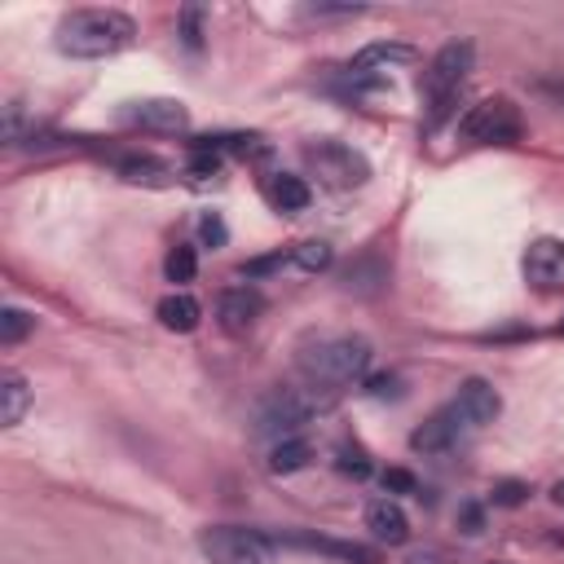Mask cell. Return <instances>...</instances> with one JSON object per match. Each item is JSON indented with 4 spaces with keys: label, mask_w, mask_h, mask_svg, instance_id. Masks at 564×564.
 I'll return each instance as SVG.
<instances>
[{
    "label": "cell",
    "mask_w": 564,
    "mask_h": 564,
    "mask_svg": "<svg viewBox=\"0 0 564 564\" xmlns=\"http://www.w3.org/2000/svg\"><path fill=\"white\" fill-rule=\"evenodd\" d=\"M366 529H370L379 542H405V538H410V520H405L401 502H392V498L366 502Z\"/></svg>",
    "instance_id": "13"
},
{
    "label": "cell",
    "mask_w": 564,
    "mask_h": 564,
    "mask_svg": "<svg viewBox=\"0 0 564 564\" xmlns=\"http://www.w3.org/2000/svg\"><path fill=\"white\" fill-rule=\"evenodd\" d=\"M467 432V423H463V414L454 410V405H445V410H436L423 427H414V436H410V445L419 449V454H445L449 445H458V436Z\"/></svg>",
    "instance_id": "12"
},
{
    "label": "cell",
    "mask_w": 564,
    "mask_h": 564,
    "mask_svg": "<svg viewBox=\"0 0 564 564\" xmlns=\"http://www.w3.org/2000/svg\"><path fill=\"white\" fill-rule=\"evenodd\" d=\"M370 366V339L361 335H330L313 348H304L300 357V375L308 379V388H326L339 392L348 383H357Z\"/></svg>",
    "instance_id": "2"
},
{
    "label": "cell",
    "mask_w": 564,
    "mask_h": 564,
    "mask_svg": "<svg viewBox=\"0 0 564 564\" xmlns=\"http://www.w3.org/2000/svg\"><path fill=\"white\" fill-rule=\"evenodd\" d=\"M308 167L317 172L322 185L330 189H348V185H361L370 176L366 159L352 150V145H339V141H317L308 145Z\"/></svg>",
    "instance_id": "7"
},
{
    "label": "cell",
    "mask_w": 564,
    "mask_h": 564,
    "mask_svg": "<svg viewBox=\"0 0 564 564\" xmlns=\"http://www.w3.org/2000/svg\"><path fill=\"white\" fill-rule=\"evenodd\" d=\"M264 194H269V203H273L278 212H304V207L313 203V189H308V181H304V176H291V172H278V176H269Z\"/></svg>",
    "instance_id": "14"
},
{
    "label": "cell",
    "mask_w": 564,
    "mask_h": 564,
    "mask_svg": "<svg viewBox=\"0 0 564 564\" xmlns=\"http://www.w3.org/2000/svg\"><path fill=\"white\" fill-rule=\"evenodd\" d=\"M286 260H291L295 269H304V273H317V269H326V264H330V247H326V242H317V238H308V242H295Z\"/></svg>",
    "instance_id": "20"
},
{
    "label": "cell",
    "mask_w": 564,
    "mask_h": 564,
    "mask_svg": "<svg viewBox=\"0 0 564 564\" xmlns=\"http://www.w3.org/2000/svg\"><path fill=\"white\" fill-rule=\"evenodd\" d=\"M454 410L463 414L467 427H485V423L498 419L502 397H498V388H494L489 379H467V383L458 388V397H454Z\"/></svg>",
    "instance_id": "11"
},
{
    "label": "cell",
    "mask_w": 564,
    "mask_h": 564,
    "mask_svg": "<svg viewBox=\"0 0 564 564\" xmlns=\"http://www.w3.org/2000/svg\"><path fill=\"white\" fill-rule=\"evenodd\" d=\"M308 414H313V405H308L304 392H295V388H273V392L256 405V432H260V436H273V441H286V436H295V432L308 423Z\"/></svg>",
    "instance_id": "6"
},
{
    "label": "cell",
    "mask_w": 564,
    "mask_h": 564,
    "mask_svg": "<svg viewBox=\"0 0 564 564\" xmlns=\"http://www.w3.org/2000/svg\"><path fill=\"white\" fill-rule=\"evenodd\" d=\"M524 132V115L511 97H485L458 119V137L471 145H511Z\"/></svg>",
    "instance_id": "5"
},
{
    "label": "cell",
    "mask_w": 564,
    "mask_h": 564,
    "mask_svg": "<svg viewBox=\"0 0 564 564\" xmlns=\"http://www.w3.org/2000/svg\"><path fill=\"white\" fill-rule=\"evenodd\" d=\"M308 463V441H300V436H286V441H278L273 445V454H269V467L278 471V476H286V471H300Z\"/></svg>",
    "instance_id": "19"
},
{
    "label": "cell",
    "mask_w": 564,
    "mask_h": 564,
    "mask_svg": "<svg viewBox=\"0 0 564 564\" xmlns=\"http://www.w3.org/2000/svg\"><path fill=\"white\" fill-rule=\"evenodd\" d=\"M181 35L189 48H203V9H181Z\"/></svg>",
    "instance_id": "24"
},
{
    "label": "cell",
    "mask_w": 564,
    "mask_h": 564,
    "mask_svg": "<svg viewBox=\"0 0 564 564\" xmlns=\"http://www.w3.org/2000/svg\"><path fill=\"white\" fill-rule=\"evenodd\" d=\"M524 282L533 291H564V242L560 238H533L524 251Z\"/></svg>",
    "instance_id": "8"
},
{
    "label": "cell",
    "mask_w": 564,
    "mask_h": 564,
    "mask_svg": "<svg viewBox=\"0 0 564 564\" xmlns=\"http://www.w3.org/2000/svg\"><path fill=\"white\" fill-rule=\"evenodd\" d=\"M551 498H555V502H564V485H555V489H551Z\"/></svg>",
    "instance_id": "29"
},
{
    "label": "cell",
    "mask_w": 564,
    "mask_h": 564,
    "mask_svg": "<svg viewBox=\"0 0 564 564\" xmlns=\"http://www.w3.org/2000/svg\"><path fill=\"white\" fill-rule=\"evenodd\" d=\"M520 494H524V489H520V485H498V494H494V498H498V502H507V507H511V502H520Z\"/></svg>",
    "instance_id": "28"
},
{
    "label": "cell",
    "mask_w": 564,
    "mask_h": 564,
    "mask_svg": "<svg viewBox=\"0 0 564 564\" xmlns=\"http://www.w3.org/2000/svg\"><path fill=\"white\" fill-rule=\"evenodd\" d=\"M198 234H203L207 242H225V225H220L216 216H203V220H198Z\"/></svg>",
    "instance_id": "27"
},
{
    "label": "cell",
    "mask_w": 564,
    "mask_h": 564,
    "mask_svg": "<svg viewBox=\"0 0 564 564\" xmlns=\"http://www.w3.org/2000/svg\"><path fill=\"white\" fill-rule=\"evenodd\" d=\"M154 313H159V322H163L167 330H176V335H185V330H194V326L203 322V308H198V300H194V295H185V291H172V295H163Z\"/></svg>",
    "instance_id": "15"
},
{
    "label": "cell",
    "mask_w": 564,
    "mask_h": 564,
    "mask_svg": "<svg viewBox=\"0 0 564 564\" xmlns=\"http://www.w3.org/2000/svg\"><path fill=\"white\" fill-rule=\"evenodd\" d=\"M260 308H264V295L256 286H225L220 300H216V322H220V330L242 335V330L256 326Z\"/></svg>",
    "instance_id": "9"
},
{
    "label": "cell",
    "mask_w": 564,
    "mask_h": 564,
    "mask_svg": "<svg viewBox=\"0 0 564 564\" xmlns=\"http://www.w3.org/2000/svg\"><path fill=\"white\" fill-rule=\"evenodd\" d=\"M383 489H401V494H414V476L401 471V467H388L383 471Z\"/></svg>",
    "instance_id": "26"
},
{
    "label": "cell",
    "mask_w": 564,
    "mask_h": 564,
    "mask_svg": "<svg viewBox=\"0 0 564 564\" xmlns=\"http://www.w3.org/2000/svg\"><path fill=\"white\" fill-rule=\"evenodd\" d=\"M471 57H476L471 40H454V44H445V48L427 62V70H423L427 128H441V123L449 119V110H454V101H458V88H463V79H467V70H471Z\"/></svg>",
    "instance_id": "3"
},
{
    "label": "cell",
    "mask_w": 564,
    "mask_h": 564,
    "mask_svg": "<svg viewBox=\"0 0 564 564\" xmlns=\"http://www.w3.org/2000/svg\"><path fill=\"white\" fill-rule=\"evenodd\" d=\"M163 273H167V282H194V273H198V256H194V247H172L167 251V260H163Z\"/></svg>",
    "instance_id": "21"
},
{
    "label": "cell",
    "mask_w": 564,
    "mask_h": 564,
    "mask_svg": "<svg viewBox=\"0 0 564 564\" xmlns=\"http://www.w3.org/2000/svg\"><path fill=\"white\" fill-rule=\"evenodd\" d=\"M335 467H339L344 476H357V480H361V476H370V454H366L361 445H348V441H344V445H339Z\"/></svg>",
    "instance_id": "23"
},
{
    "label": "cell",
    "mask_w": 564,
    "mask_h": 564,
    "mask_svg": "<svg viewBox=\"0 0 564 564\" xmlns=\"http://www.w3.org/2000/svg\"><path fill=\"white\" fill-rule=\"evenodd\" d=\"M291 546H304V551H326V555H339V560H357V564H375V551L357 546V542H335V538H313V533H295L286 538Z\"/></svg>",
    "instance_id": "18"
},
{
    "label": "cell",
    "mask_w": 564,
    "mask_h": 564,
    "mask_svg": "<svg viewBox=\"0 0 564 564\" xmlns=\"http://www.w3.org/2000/svg\"><path fill=\"white\" fill-rule=\"evenodd\" d=\"M137 35V22L123 9H70L57 22V53L79 57V62H97V57H115L119 48H128Z\"/></svg>",
    "instance_id": "1"
},
{
    "label": "cell",
    "mask_w": 564,
    "mask_h": 564,
    "mask_svg": "<svg viewBox=\"0 0 564 564\" xmlns=\"http://www.w3.org/2000/svg\"><path fill=\"white\" fill-rule=\"evenodd\" d=\"M0 397H4V427H18L22 419H26V405H31V388H26V379L18 375V370H4V379H0Z\"/></svg>",
    "instance_id": "17"
},
{
    "label": "cell",
    "mask_w": 564,
    "mask_h": 564,
    "mask_svg": "<svg viewBox=\"0 0 564 564\" xmlns=\"http://www.w3.org/2000/svg\"><path fill=\"white\" fill-rule=\"evenodd\" d=\"M115 172L132 185H163L167 181V163L154 159V154H119L115 159Z\"/></svg>",
    "instance_id": "16"
},
{
    "label": "cell",
    "mask_w": 564,
    "mask_h": 564,
    "mask_svg": "<svg viewBox=\"0 0 564 564\" xmlns=\"http://www.w3.org/2000/svg\"><path fill=\"white\" fill-rule=\"evenodd\" d=\"M31 330H35V317H31V313H22V308H4V313H0V344H4V348L22 344Z\"/></svg>",
    "instance_id": "22"
},
{
    "label": "cell",
    "mask_w": 564,
    "mask_h": 564,
    "mask_svg": "<svg viewBox=\"0 0 564 564\" xmlns=\"http://www.w3.org/2000/svg\"><path fill=\"white\" fill-rule=\"evenodd\" d=\"M123 119L137 128H150V132H181L189 123V110L176 97H145V101H132L123 110Z\"/></svg>",
    "instance_id": "10"
},
{
    "label": "cell",
    "mask_w": 564,
    "mask_h": 564,
    "mask_svg": "<svg viewBox=\"0 0 564 564\" xmlns=\"http://www.w3.org/2000/svg\"><path fill=\"white\" fill-rule=\"evenodd\" d=\"M198 551L207 564H273V538L242 524H207L198 529Z\"/></svg>",
    "instance_id": "4"
},
{
    "label": "cell",
    "mask_w": 564,
    "mask_h": 564,
    "mask_svg": "<svg viewBox=\"0 0 564 564\" xmlns=\"http://www.w3.org/2000/svg\"><path fill=\"white\" fill-rule=\"evenodd\" d=\"M366 392L379 397V401H383V397H401V379H397V375H370V379H366Z\"/></svg>",
    "instance_id": "25"
}]
</instances>
